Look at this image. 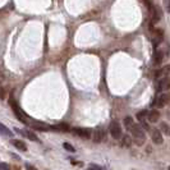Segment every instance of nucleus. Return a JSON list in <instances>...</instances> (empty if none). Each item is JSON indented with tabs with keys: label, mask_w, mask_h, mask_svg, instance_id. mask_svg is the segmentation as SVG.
I'll list each match as a JSON object with an SVG mask.
<instances>
[{
	"label": "nucleus",
	"mask_w": 170,
	"mask_h": 170,
	"mask_svg": "<svg viewBox=\"0 0 170 170\" xmlns=\"http://www.w3.org/2000/svg\"><path fill=\"white\" fill-rule=\"evenodd\" d=\"M129 132L132 133V136H133V138H134V142H136L138 146H142V145L145 143L146 136H145V132H143V129H142V127H141V125L133 124V125L131 127Z\"/></svg>",
	"instance_id": "obj_1"
},
{
	"label": "nucleus",
	"mask_w": 170,
	"mask_h": 170,
	"mask_svg": "<svg viewBox=\"0 0 170 170\" xmlns=\"http://www.w3.org/2000/svg\"><path fill=\"white\" fill-rule=\"evenodd\" d=\"M109 131H110V134H111L112 138L118 139V138L122 137V127H120V124H119L117 120H112V122L110 123Z\"/></svg>",
	"instance_id": "obj_2"
},
{
	"label": "nucleus",
	"mask_w": 170,
	"mask_h": 170,
	"mask_svg": "<svg viewBox=\"0 0 170 170\" xmlns=\"http://www.w3.org/2000/svg\"><path fill=\"white\" fill-rule=\"evenodd\" d=\"M155 105L158 108H162L165 105L170 106V92H166V93H162L156 101H155Z\"/></svg>",
	"instance_id": "obj_3"
},
{
	"label": "nucleus",
	"mask_w": 170,
	"mask_h": 170,
	"mask_svg": "<svg viewBox=\"0 0 170 170\" xmlns=\"http://www.w3.org/2000/svg\"><path fill=\"white\" fill-rule=\"evenodd\" d=\"M151 138H152V142L155 145H161L162 143V133L158 129V128H153L151 131Z\"/></svg>",
	"instance_id": "obj_4"
},
{
	"label": "nucleus",
	"mask_w": 170,
	"mask_h": 170,
	"mask_svg": "<svg viewBox=\"0 0 170 170\" xmlns=\"http://www.w3.org/2000/svg\"><path fill=\"white\" fill-rule=\"evenodd\" d=\"M92 138H93V142L96 143H100L105 139V131L102 128H96L93 131V134H92Z\"/></svg>",
	"instance_id": "obj_5"
},
{
	"label": "nucleus",
	"mask_w": 170,
	"mask_h": 170,
	"mask_svg": "<svg viewBox=\"0 0 170 170\" xmlns=\"http://www.w3.org/2000/svg\"><path fill=\"white\" fill-rule=\"evenodd\" d=\"M73 133L78 137L82 138H90L91 137V131L87 128H73Z\"/></svg>",
	"instance_id": "obj_6"
},
{
	"label": "nucleus",
	"mask_w": 170,
	"mask_h": 170,
	"mask_svg": "<svg viewBox=\"0 0 170 170\" xmlns=\"http://www.w3.org/2000/svg\"><path fill=\"white\" fill-rule=\"evenodd\" d=\"M168 88H170V77L165 76V77L160 78V81H159L158 91H162V90H168Z\"/></svg>",
	"instance_id": "obj_7"
},
{
	"label": "nucleus",
	"mask_w": 170,
	"mask_h": 170,
	"mask_svg": "<svg viewBox=\"0 0 170 170\" xmlns=\"http://www.w3.org/2000/svg\"><path fill=\"white\" fill-rule=\"evenodd\" d=\"M150 12H151V16H152V23H158L160 21V17H161V13H160L159 8L152 5L150 8Z\"/></svg>",
	"instance_id": "obj_8"
},
{
	"label": "nucleus",
	"mask_w": 170,
	"mask_h": 170,
	"mask_svg": "<svg viewBox=\"0 0 170 170\" xmlns=\"http://www.w3.org/2000/svg\"><path fill=\"white\" fill-rule=\"evenodd\" d=\"M17 131V133H22L23 136H26L27 138H30L31 141H35V142H37L38 141V138H37V136L33 133V132H31V131H27V129H24V131H21V129H18V128H16Z\"/></svg>",
	"instance_id": "obj_9"
},
{
	"label": "nucleus",
	"mask_w": 170,
	"mask_h": 170,
	"mask_svg": "<svg viewBox=\"0 0 170 170\" xmlns=\"http://www.w3.org/2000/svg\"><path fill=\"white\" fill-rule=\"evenodd\" d=\"M147 117H148V120L151 123H156L160 119V112L158 110H151V111H148Z\"/></svg>",
	"instance_id": "obj_10"
},
{
	"label": "nucleus",
	"mask_w": 170,
	"mask_h": 170,
	"mask_svg": "<svg viewBox=\"0 0 170 170\" xmlns=\"http://www.w3.org/2000/svg\"><path fill=\"white\" fill-rule=\"evenodd\" d=\"M159 131H160L161 133H164L165 136H170V127H169V124L165 123V122H161V123H160Z\"/></svg>",
	"instance_id": "obj_11"
},
{
	"label": "nucleus",
	"mask_w": 170,
	"mask_h": 170,
	"mask_svg": "<svg viewBox=\"0 0 170 170\" xmlns=\"http://www.w3.org/2000/svg\"><path fill=\"white\" fill-rule=\"evenodd\" d=\"M162 59H164V52L161 50H158L156 52H155V55H153V63L155 64H160L162 62Z\"/></svg>",
	"instance_id": "obj_12"
},
{
	"label": "nucleus",
	"mask_w": 170,
	"mask_h": 170,
	"mask_svg": "<svg viewBox=\"0 0 170 170\" xmlns=\"http://www.w3.org/2000/svg\"><path fill=\"white\" fill-rule=\"evenodd\" d=\"M0 134H3V136H7V137H12L13 136V132L7 128V127L3 124V123H0Z\"/></svg>",
	"instance_id": "obj_13"
},
{
	"label": "nucleus",
	"mask_w": 170,
	"mask_h": 170,
	"mask_svg": "<svg viewBox=\"0 0 170 170\" xmlns=\"http://www.w3.org/2000/svg\"><path fill=\"white\" fill-rule=\"evenodd\" d=\"M13 145L16 146L18 150H21V151H27L26 143L23 142V141H21V139H14V141H13Z\"/></svg>",
	"instance_id": "obj_14"
},
{
	"label": "nucleus",
	"mask_w": 170,
	"mask_h": 170,
	"mask_svg": "<svg viewBox=\"0 0 170 170\" xmlns=\"http://www.w3.org/2000/svg\"><path fill=\"white\" fill-rule=\"evenodd\" d=\"M134 124V120H133V118L132 117H125L124 118V125H125V128L127 129H131V127Z\"/></svg>",
	"instance_id": "obj_15"
},
{
	"label": "nucleus",
	"mask_w": 170,
	"mask_h": 170,
	"mask_svg": "<svg viewBox=\"0 0 170 170\" xmlns=\"http://www.w3.org/2000/svg\"><path fill=\"white\" fill-rule=\"evenodd\" d=\"M54 131H63V132H68L69 131V127L67 124H59V125H54L52 127Z\"/></svg>",
	"instance_id": "obj_16"
},
{
	"label": "nucleus",
	"mask_w": 170,
	"mask_h": 170,
	"mask_svg": "<svg viewBox=\"0 0 170 170\" xmlns=\"http://www.w3.org/2000/svg\"><path fill=\"white\" fill-rule=\"evenodd\" d=\"M147 114H148L147 110H142V111L137 112V120H139V122L145 120V118H147Z\"/></svg>",
	"instance_id": "obj_17"
},
{
	"label": "nucleus",
	"mask_w": 170,
	"mask_h": 170,
	"mask_svg": "<svg viewBox=\"0 0 170 170\" xmlns=\"http://www.w3.org/2000/svg\"><path fill=\"white\" fill-rule=\"evenodd\" d=\"M169 72H170V65H166V67H164L161 70H159V72L156 73V77H158V76H161V74L165 77V76H168Z\"/></svg>",
	"instance_id": "obj_18"
},
{
	"label": "nucleus",
	"mask_w": 170,
	"mask_h": 170,
	"mask_svg": "<svg viewBox=\"0 0 170 170\" xmlns=\"http://www.w3.org/2000/svg\"><path fill=\"white\" fill-rule=\"evenodd\" d=\"M63 147L67 150V151H69V152H74L76 150H74V147L70 145V143H68V142H65V143H63Z\"/></svg>",
	"instance_id": "obj_19"
},
{
	"label": "nucleus",
	"mask_w": 170,
	"mask_h": 170,
	"mask_svg": "<svg viewBox=\"0 0 170 170\" xmlns=\"http://www.w3.org/2000/svg\"><path fill=\"white\" fill-rule=\"evenodd\" d=\"M123 143L127 145V146H129V145L132 143V142H131V138H129L128 136H124V137H123Z\"/></svg>",
	"instance_id": "obj_20"
},
{
	"label": "nucleus",
	"mask_w": 170,
	"mask_h": 170,
	"mask_svg": "<svg viewBox=\"0 0 170 170\" xmlns=\"http://www.w3.org/2000/svg\"><path fill=\"white\" fill-rule=\"evenodd\" d=\"M141 127H142V128L145 129V131H150V125L145 122V120H142V122H141Z\"/></svg>",
	"instance_id": "obj_21"
},
{
	"label": "nucleus",
	"mask_w": 170,
	"mask_h": 170,
	"mask_svg": "<svg viewBox=\"0 0 170 170\" xmlns=\"http://www.w3.org/2000/svg\"><path fill=\"white\" fill-rule=\"evenodd\" d=\"M87 170H102V168H100L98 165H93V164H92Z\"/></svg>",
	"instance_id": "obj_22"
},
{
	"label": "nucleus",
	"mask_w": 170,
	"mask_h": 170,
	"mask_svg": "<svg viewBox=\"0 0 170 170\" xmlns=\"http://www.w3.org/2000/svg\"><path fill=\"white\" fill-rule=\"evenodd\" d=\"M0 170H9V166L4 162H0Z\"/></svg>",
	"instance_id": "obj_23"
},
{
	"label": "nucleus",
	"mask_w": 170,
	"mask_h": 170,
	"mask_svg": "<svg viewBox=\"0 0 170 170\" xmlns=\"http://www.w3.org/2000/svg\"><path fill=\"white\" fill-rule=\"evenodd\" d=\"M166 9H168V12L170 13V0H168V4H166Z\"/></svg>",
	"instance_id": "obj_24"
},
{
	"label": "nucleus",
	"mask_w": 170,
	"mask_h": 170,
	"mask_svg": "<svg viewBox=\"0 0 170 170\" xmlns=\"http://www.w3.org/2000/svg\"><path fill=\"white\" fill-rule=\"evenodd\" d=\"M27 169H28V170H36V169H35L33 166H31V165H28V164H27Z\"/></svg>",
	"instance_id": "obj_25"
},
{
	"label": "nucleus",
	"mask_w": 170,
	"mask_h": 170,
	"mask_svg": "<svg viewBox=\"0 0 170 170\" xmlns=\"http://www.w3.org/2000/svg\"><path fill=\"white\" fill-rule=\"evenodd\" d=\"M169 170H170V166H169Z\"/></svg>",
	"instance_id": "obj_26"
}]
</instances>
